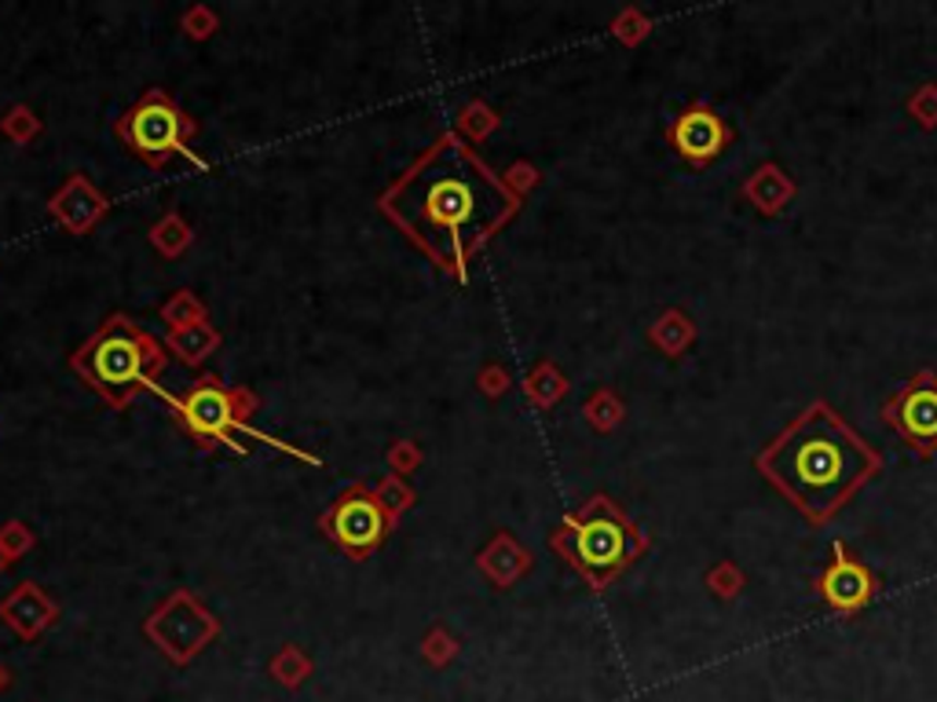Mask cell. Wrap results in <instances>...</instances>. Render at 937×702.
I'll return each instance as SVG.
<instances>
[{
    "instance_id": "cell-28",
    "label": "cell",
    "mask_w": 937,
    "mask_h": 702,
    "mask_svg": "<svg viewBox=\"0 0 937 702\" xmlns=\"http://www.w3.org/2000/svg\"><path fill=\"white\" fill-rule=\"evenodd\" d=\"M476 388H481V395H487V400H502L509 388H513V381H509V373L498 362H487L484 370L476 373Z\"/></svg>"
},
{
    "instance_id": "cell-14",
    "label": "cell",
    "mask_w": 937,
    "mask_h": 702,
    "mask_svg": "<svg viewBox=\"0 0 937 702\" xmlns=\"http://www.w3.org/2000/svg\"><path fill=\"white\" fill-rule=\"evenodd\" d=\"M527 568H531V552L509 531H498L495 538L476 552V571H481L495 590H509L513 582L524 579Z\"/></svg>"
},
{
    "instance_id": "cell-1",
    "label": "cell",
    "mask_w": 937,
    "mask_h": 702,
    "mask_svg": "<svg viewBox=\"0 0 937 702\" xmlns=\"http://www.w3.org/2000/svg\"><path fill=\"white\" fill-rule=\"evenodd\" d=\"M378 209L447 278L465 286L476 253L520 213V194L451 129L389 183Z\"/></svg>"
},
{
    "instance_id": "cell-10",
    "label": "cell",
    "mask_w": 937,
    "mask_h": 702,
    "mask_svg": "<svg viewBox=\"0 0 937 702\" xmlns=\"http://www.w3.org/2000/svg\"><path fill=\"white\" fill-rule=\"evenodd\" d=\"M48 216L74 238L92 235L110 213V198L88 180L85 172H70L48 198Z\"/></svg>"
},
{
    "instance_id": "cell-6",
    "label": "cell",
    "mask_w": 937,
    "mask_h": 702,
    "mask_svg": "<svg viewBox=\"0 0 937 702\" xmlns=\"http://www.w3.org/2000/svg\"><path fill=\"white\" fill-rule=\"evenodd\" d=\"M114 135L154 172L169 169L173 158H187L191 165H198V169H210L205 158H198L191 146L198 135V121L165 88L143 92V96L114 121Z\"/></svg>"
},
{
    "instance_id": "cell-30",
    "label": "cell",
    "mask_w": 937,
    "mask_h": 702,
    "mask_svg": "<svg viewBox=\"0 0 937 702\" xmlns=\"http://www.w3.org/2000/svg\"><path fill=\"white\" fill-rule=\"evenodd\" d=\"M8 685H12V669H8L4 663H0V691H4Z\"/></svg>"
},
{
    "instance_id": "cell-24",
    "label": "cell",
    "mask_w": 937,
    "mask_h": 702,
    "mask_svg": "<svg viewBox=\"0 0 937 702\" xmlns=\"http://www.w3.org/2000/svg\"><path fill=\"white\" fill-rule=\"evenodd\" d=\"M180 29L187 40H194V45H202V40H210L221 34V15L213 12L210 4H191L187 12L180 15Z\"/></svg>"
},
{
    "instance_id": "cell-4",
    "label": "cell",
    "mask_w": 937,
    "mask_h": 702,
    "mask_svg": "<svg viewBox=\"0 0 937 702\" xmlns=\"http://www.w3.org/2000/svg\"><path fill=\"white\" fill-rule=\"evenodd\" d=\"M158 395L169 403L173 421L183 428V436L191 439L202 454H213V450H221V447L235 450V454H246V443H238L235 439L238 432H246L249 439H260V443L278 447L289 457L308 461V465L322 468V457L308 454V450H300L294 443H286V439H272L268 432H257L253 417L260 414V395L253 392V388L227 384L216 373H202V377H194L187 392L173 395V392H162L158 388Z\"/></svg>"
},
{
    "instance_id": "cell-31",
    "label": "cell",
    "mask_w": 937,
    "mask_h": 702,
    "mask_svg": "<svg viewBox=\"0 0 937 702\" xmlns=\"http://www.w3.org/2000/svg\"><path fill=\"white\" fill-rule=\"evenodd\" d=\"M12 563H15V560H12V557H8V552H4V549H0V574H4L8 568H12Z\"/></svg>"
},
{
    "instance_id": "cell-29",
    "label": "cell",
    "mask_w": 937,
    "mask_h": 702,
    "mask_svg": "<svg viewBox=\"0 0 937 702\" xmlns=\"http://www.w3.org/2000/svg\"><path fill=\"white\" fill-rule=\"evenodd\" d=\"M502 180L509 183V191L524 198L531 187L538 183V172H535V165H531V162H513V165H509V169L502 172Z\"/></svg>"
},
{
    "instance_id": "cell-25",
    "label": "cell",
    "mask_w": 937,
    "mask_h": 702,
    "mask_svg": "<svg viewBox=\"0 0 937 702\" xmlns=\"http://www.w3.org/2000/svg\"><path fill=\"white\" fill-rule=\"evenodd\" d=\"M0 549H4L15 563L23 560V557H29V552L37 549L34 527H29V523H23V520H4V523H0Z\"/></svg>"
},
{
    "instance_id": "cell-18",
    "label": "cell",
    "mask_w": 937,
    "mask_h": 702,
    "mask_svg": "<svg viewBox=\"0 0 937 702\" xmlns=\"http://www.w3.org/2000/svg\"><path fill=\"white\" fill-rule=\"evenodd\" d=\"M498 124H502V118H498V110L491 107V103L468 99V103H462V110H458L454 132L462 135L468 146H476V143L491 140V135L498 132Z\"/></svg>"
},
{
    "instance_id": "cell-23",
    "label": "cell",
    "mask_w": 937,
    "mask_h": 702,
    "mask_svg": "<svg viewBox=\"0 0 937 702\" xmlns=\"http://www.w3.org/2000/svg\"><path fill=\"white\" fill-rule=\"evenodd\" d=\"M458 652H462V644H458V636L447 630V626H432V630L422 636V658L432 669L451 666L458 658Z\"/></svg>"
},
{
    "instance_id": "cell-15",
    "label": "cell",
    "mask_w": 937,
    "mask_h": 702,
    "mask_svg": "<svg viewBox=\"0 0 937 702\" xmlns=\"http://www.w3.org/2000/svg\"><path fill=\"white\" fill-rule=\"evenodd\" d=\"M221 344H224V333L213 326V319H202V322H194V326L165 333V352H173L176 359L183 366H191V370L210 362L213 355L221 352Z\"/></svg>"
},
{
    "instance_id": "cell-8",
    "label": "cell",
    "mask_w": 937,
    "mask_h": 702,
    "mask_svg": "<svg viewBox=\"0 0 937 702\" xmlns=\"http://www.w3.org/2000/svg\"><path fill=\"white\" fill-rule=\"evenodd\" d=\"M319 534L330 545H337L352 563L370 560L392 534L389 516L381 512L378 498L367 484H348L337 498L322 509Z\"/></svg>"
},
{
    "instance_id": "cell-3",
    "label": "cell",
    "mask_w": 937,
    "mask_h": 702,
    "mask_svg": "<svg viewBox=\"0 0 937 702\" xmlns=\"http://www.w3.org/2000/svg\"><path fill=\"white\" fill-rule=\"evenodd\" d=\"M165 366H169L165 344L124 311L107 316L78 352H70V370L118 414L129 411L143 392H158Z\"/></svg>"
},
{
    "instance_id": "cell-27",
    "label": "cell",
    "mask_w": 937,
    "mask_h": 702,
    "mask_svg": "<svg viewBox=\"0 0 937 702\" xmlns=\"http://www.w3.org/2000/svg\"><path fill=\"white\" fill-rule=\"evenodd\" d=\"M619 400L612 392H601V395H593V400L586 403V421L593 425V428H612L619 421Z\"/></svg>"
},
{
    "instance_id": "cell-9",
    "label": "cell",
    "mask_w": 937,
    "mask_h": 702,
    "mask_svg": "<svg viewBox=\"0 0 937 702\" xmlns=\"http://www.w3.org/2000/svg\"><path fill=\"white\" fill-rule=\"evenodd\" d=\"M882 417L898 428L901 439H909V447H915L920 454H934L937 450V373L934 370L915 373L887 403Z\"/></svg>"
},
{
    "instance_id": "cell-26",
    "label": "cell",
    "mask_w": 937,
    "mask_h": 702,
    "mask_svg": "<svg viewBox=\"0 0 937 702\" xmlns=\"http://www.w3.org/2000/svg\"><path fill=\"white\" fill-rule=\"evenodd\" d=\"M384 461H389V468L395 476H414L422 468V461H425V454H422V447L414 443V439H395V443L389 447V454H384Z\"/></svg>"
},
{
    "instance_id": "cell-22",
    "label": "cell",
    "mask_w": 937,
    "mask_h": 702,
    "mask_svg": "<svg viewBox=\"0 0 937 702\" xmlns=\"http://www.w3.org/2000/svg\"><path fill=\"white\" fill-rule=\"evenodd\" d=\"M158 311H162V322L169 330H183V326H194V322L210 319V308H205V300L198 297L194 289H176Z\"/></svg>"
},
{
    "instance_id": "cell-5",
    "label": "cell",
    "mask_w": 937,
    "mask_h": 702,
    "mask_svg": "<svg viewBox=\"0 0 937 702\" xmlns=\"http://www.w3.org/2000/svg\"><path fill=\"white\" fill-rule=\"evenodd\" d=\"M549 545L560 560L586 579L590 590H608L649 549L644 534L608 495H593L586 505L568 512Z\"/></svg>"
},
{
    "instance_id": "cell-16",
    "label": "cell",
    "mask_w": 937,
    "mask_h": 702,
    "mask_svg": "<svg viewBox=\"0 0 937 702\" xmlns=\"http://www.w3.org/2000/svg\"><path fill=\"white\" fill-rule=\"evenodd\" d=\"M147 242H151V249H154V253H158L162 260H180L187 249L194 246V227L187 224V219L176 213V209H169V213H162V216L151 224Z\"/></svg>"
},
{
    "instance_id": "cell-21",
    "label": "cell",
    "mask_w": 937,
    "mask_h": 702,
    "mask_svg": "<svg viewBox=\"0 0 937 702\" xmlns=\"http://www.w3.org/2000/svg\"><path fill=\"white\" fill-rule=\"evenodd\" d=\"M0 135L15 146H29L45 135V121L37 118V110L29 103H15V107L0 114Z\"/></svg>"
},
{
    "instance_id": "cell-2",
    "label": "cell",
    "mask_w": 937,
    "mask_h": 702,
    "mask_svg": "<svg viewBox=\"0 0 937 702\" xmlns=\"http://www.w3.org/2000/svg\"><path fill=\"white\" fill-rule=\"evenodd\" d=\"M755 465L809 523H828L879 473L882 461L828 403H814Z\"/></svg>"
},
{
    "instance_id": "cell-20",
    "label": "cell",
    "mask_w": 937,
    "mask_h": 702,
    "mask_svg": "<svg viewBox=\"0 0 937 702\" xmlns=\"http://www.w3.org/2000/svg\"><path fill=\"white\" fill-rule=\"evenodd\" d=\"M565 392H568V381H565V373H560L554 362H538L535 370L527 373V381H524L527 403L538 406V411H549V406H554Z\"/></svg>"
},
{
    "instance_id": "cell-7",
    "label": "cell",
    "mask_w": 937,
    "mask_h": 702,
    "mask_svg": "<svg viewBox=\"0 0 937 702\" xmlns=\"http://www.w3.org/2000/svg\"><path fill=\"white\" fill-rule=\"evenodd\" d=\"M143 636L169 658L173 666H191L198 655L221 636V618L191 590H173L143 618Z\"/></svg>"
},
{
    "instance_id": "cell-11",
    "label": "cell",
    "mask_w": 937,
    "mask_h": 702,
    "mask_svg": "<svg viewBox=\"0 0 937 702\" xmlns=\"http://www.w3.org/2000/svg\"><path fill=\"white\" fill-rule=\"evenodd\" d=\"M59 604L40 590L37 582H19L12 593L0 600V622L12 630L23 644L40 641L51 626L59 622Z\"/></svg>"
},
{
    "instance_id": "cell-17",
    "label": "cell",
    "mask_w": 937,
    "mask_h": 702,
    "mask_svg": "<svg viewBox=\"0 0 937 702\" xmlns=\"http://www.w3.org/2000/svg\"><path fill=\"white\" fill-rule=\"evenodd\" d=\"M370 490H373V498H378L381 512H384V516H389L392 531H400L403 516H407V512H411L414 505H418V490H414V487L407 484V479L395 476V473L381 476L378 484H373Z\"/></svg>"
},
{
    "instance_id": "cell-19",
    "label": "cell",
    "mask_w": 937,
    "mask_h": 702,
    "mask_svg": "<svg viewBox=\"0 0 937 702\" xmlns=\"http://www.w3.org/2000/svg\"><path fill=\"white\" fill-rule=\"evenodd\" d=\"M311 669H316V663H311V655L297 644H283L272 655V663H268V674H272L275 685H283L286 691H297L305 685L311 677Z\"/></svg>"
},
{
    "instance_id": "cell-12",
    "label": "cell",
    "mask_w": 937,
    "mask_h": 702,
    "mask_svg": "<svg viewBox=\"0 0 937 702\" xmlns=\"http://www.w3.org/2000/svg\"><path fill=\"white\" fill-rule=\"evenodd\" d=\"M820 593H825V600L835 607V611L853 615L871 600V593H876V579H871L857 560H850L846 552L835 549V560H831L828 571L820 574Z\"/></svg>"
},
{
    "instance_id": "cell-13",
    "label": "cell",
    "mask_w": 937,
    "mask_h": 702,
    "mask_svg": "<svg viewBox=\"0 0 937 702\" xmlns=\"http://www.w3.org/2000/svg\"><path fill=\"white\" fill-rule=\"evenodd\" d=\"M671 143L678 146L681 158L689 162H711L714 154H722V146L728 143V129L722 124L714 110H703V107H692L685 110L671 129Z\"/></svg>"
}]
</instances>
